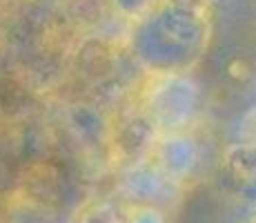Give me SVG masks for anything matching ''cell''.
<instances>
[{
    "label": "cell",
    "instance_id": "obj_1",
    "mask_svg": "<svg viewBox=\"0 0 256 223\" xmlns=\"http://www.w3.org/2000/svg\"><path fill=\"white\" fill-rule=\"evenodd\" d=\"M210 18L194 0H163L134 21L132 49L147 72L156 76L187 74L210 45Z\"/></svg>",
    "mask_w": 256,
    "mask_h": 223
},
{
    "label": "cell",
    "instance_id": "obj_2",
    "mask_svg": "<svg viewBox=\"0 0 256 223\" xmlns=\"http://www.w3.org/2000/svg\"><path fill=\"white\" fill-rule=\"evenodd\" d=\"M203 92L190 74L158 76L147 96V112L160 132H185L200 110Z\"/></svg>",
    "mask_w": 256,
    "mask_h": 223
},
{
    "label": "cell",
    "instance_id": "obj_3",
    "mask_svg": "<svg viewBox=\"0 0 256 223\" xmlns=\"http://www.w3.org/2000/svg\"><path fill=\"white\" fill-rule=\"evenodd\" d=\"M150 161L176 183H183L200 163V145L187 132H165L156 138Z\"/></svg>",
    "mask_w": 256,
    "mask_h": 223
},
{
    "label": "cell",
    "instance_id": "obj_4",
    "mask_svg": "<svg viewBox=\"0 0 256 223\" xmlns=\"http://www.w3.org/2000/svg\"><path fill=\"white\" fill-rule=\"evenodd\" d=\"M176 187H178V183L167 176L150 158L134 163L122 174V192L127 194V199L136 201L138 205L160 207V201H165Z\"/></svg>",
    "mask_w": 256,
    "mask_h": 223
},
{
    "label": "cell",
    "instance_id": "obj_5",
    "mask_svg": "<svg viewBox=\"0 0 256 223\" xmlns=\"http://www.w3.org/2000/svg\"><path fill=\"white\" fill-rule=\"evenodd\" d=\"M160 3H163V0H114L118 12H120L122 16L132 18V21H138L140 16L150 14L152 9L158 7Z\"/></svg>",
    "mask_w": 256,
    "mask_h": 223
},
{
    "label": "cell",
    "instance_id": "obj_6",
    "mask_svg": "<svg viewBox=\"0 0 256 223\" xmlns=\"http://www.w3.org/2000/svg\"><path fill=\"white\" fill-rule=\"evenodd\" d=\"M125 223H167V216L156 205H138L136 210H132Z\"/></svg>",
    "mask_w": 256,
    "mask_h": 223
}]
</instances>
